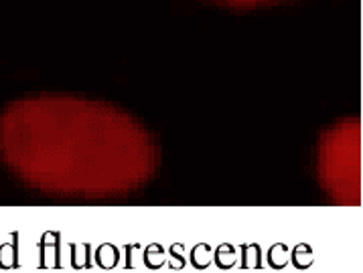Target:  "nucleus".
Listing matches in <instances>:
<instances>
[{
  "instance_id": "f03ea898",
  "label": "nucleus",
  "mask_w": 363,
  "mask_h": 273,
  "mask_svg": "<svg viewBox=\"0 0 363 273\" xmlns=\"http://www.w3.org/2000/svg\"><path fill=\"white\" fill-rule=\"evenodd\" d=\"M362 136L359 122L345 120L335 124L319 144V178L335 202L359 204L362 188Z\"/></svg>"
},
{
  "instance_id": "f257e3e1",
  "label": "nucleus",
  "mask_w": 363,
  "mask_h": 273,
  "mask_svg": "<svg viewBox=\"0 0 363 273\" xmlns=\"http://www.w3.org/2000/svg\"><path fill=\"white\" fill-rule=\"evenodd\" d=\"M0 162L49 197H130L155 178L160 150L140 120L106 101L35 95L0 114Z\"/></svg>"
},
{
  "instance_id": "7ed1b4c3",
  "label": "nucleus",
  "mask_w": 363,
  "mask_h": 273,
  "mask_svg": "<svg viewBox=\"0 0 363 273\" xmlns=\"http://www.w3.org/2000/svg\"><path fill=\"white\" fill-rule=\"evenodd\" d=\"M228 4H238V6H254V4H264V2H277V0H221Z\"/></svg>"
}]
</instances>
